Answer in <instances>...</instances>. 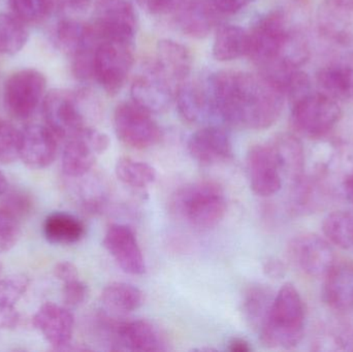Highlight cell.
<instances>
[{
	"label": "cell",
	"instance_id": "cell-27",
	"mask_svg": "<svg viewBox=\"0 0 353 352\" xmlns=\"http://www.w3.org/2000/svg\"><path fill=\"white\" fill-rule=\"evenodd\" d=\"M270 144L283 177L292 182L304 175L306 155L302 141L296 134L288 132L277 134Z\"/></svg>",
	"mask_w": 353,
	"mask_h": 352
},
{
	"label": "cell",
	"instance_id": "cell-28",
	"mask_svg": "<svg viewBox=\"0 0 353 352\" xmlns=\"http://www.w3.org/2000/svg\"><path fill=\"white\" fill-rule=\"evenodd\" d=\"M249 31L238 25L224 24L217 29L212 54L217 61L228 62L247 56Z\"/></svg>",
	"mask_w": 353,
	"mask_h": 352
},
{
	"label": "cell",
	"instance_id": "cell-30",
	"mask_svg": "<svg viewBox=\"0 0 353 352\" xmlns=\"http://www.w3.org/2000/svg\"><path fill=\"white\" fill-rule=\"evenodd\" d=\"M43 235L50 243L72 245L84 238L85 225L70 213L54 212L45 219Z\"/></svg>",
	"mask_w": 353,
	"mask_h": 352
},
{
	"label": "cell",
	"instance_id": "cell-2",
	"mask_svg": "<svg viewBox=\"0 0 353 352\" xmlns=\"http://www.w3.org/2000/svg\"><path fill=\"white\" fill-rule=\"evenodd\" d=\"M247 56L261 74L281 83L288 72L307 63L310 45L290 14L283 8H276L259 17L249 31Z\"/></svg>",
	"mask_w": 353,
	"mask_h": 352
},
{
	"label": "cell",
	"instance_id": "cell-12",
	"mask_svg": "<svg viewBox=\"0 0 353 352\" xmlns=\"http://www.w3.org/2000/svg\"><path fill=\"white\" fill-rule=\"evenodd\" d=\"M91 28L97 41L134 43L138 16L130 0H101Z\"/></svg>",
	"mask_w": 353,
	"mask_h": 352
},
{
	"label": "cell",
	"instance_id": "cell-38",
	"mask_svg": "<svg viewBox=\"0 0 353 352\" xmlns=\"http://www.w3.org/2000/svg\"><path fill=\"white\" fill-rule=\"evenodd\" d=\"M21 130L0 119V165H10L20 159Z\"/></svg>",
	"mask_w": 353,
	"mask_h": 352
},
{
	"label": "cell",
	"instance_id": "cell-40",
	"mask_svg": "<svg viewBox=\"0 0 353 352\" xmlns=\"http://www.w3.org/2000/svg\"><path fill=\"white\" fill-rule=\"evenodd\" d=\"M283 91L285 99L292 105L313 92L312 80L306 72L296 68L286 76Z\"/></svg>",
	"mask_w": 353,
	"mask_h": 352
},
{
	"label": "cell",
	"instance_id": "cell-9",
	"mask_svg": "<svg viewBox=\"0 0 353 352\" xmlns=\"http://www.w3.org/2000/svg\"><path fill=\"white\" fill-rule=\"evenodd\" d=\"M134 61L132 43L101 41L94 53V80L114 96L123 88Z\"/></svg>",
	"mask_w": 353,
	"mask_h": 352
},
{
	"label": "cell",
	"instance_id": "cell-35",
	"mask_svg": "<svg viewBox=\"0 0 353 352\" xmlns=\"http://www.w3.org/2000/svg\"><path fill=\"white\" fill-rule=\"evenodd\" d=\"M118 180L134 188H146L154 183L157 171L152 165L130 157H121L116 163Z\"/></svg>",
	"mask_w": 353,
	"mask_h": 352
},
{
	"label": "cell",
	"instance_id": "cell-41",
	"mask_svg": "<svg viewBox=\"0 0 353 352\" xmlns=\"http://www.w3.org/2000/svg\"><path fill=\"white\" fill-rule=\"evenodd\" d=\"M22 221L0 207V253L10 251L21 235Z\"/></svg>",
	"mask_w": 353,
	"mask_h": 352
},
{
	"label": "cell",
	"instance_id": "cell-1",
	"mask_svg": "<svg viewBox=\"0 0 353 352\" xmlns=\"http://www.w3.org/2000/svg\"><path fill=\"white\" fill-rule=\"evenodd\" d=\"M207 87L216 118L228 125L267 130L283 111V89L261 72L219 70L210 76Z\"/></svg>",
	"mask_w": 353,
	"mask_h": 352
},
{
	"label": "cell",
	"instance_id": "cell-37",
	"mask_svg": "<svg viewBox=\"0 0 353 352\" xmlns=\"http://www.w3.org/2000/svg\"><path fill=\"white\" fill-rule=\"evenodd\" d=\"M30 281L23 274L10 275L0 279V310H14L18 302L24 297Z\"/></svg>",
	"mask_w": 353,
	"mask_h": 352
},
{
	"label": "cell",
	"instance_id": "cell-29",
	"mask_svg": "<svg viewBox=\"0 0 353 352\" xmlns=\"http://www.w3.org/2000/svg\"><path fill=\"white\" fill-rule=\"evenodd\" d=\"M55 41L61 51L72 57L84 48L97 47L99 43L90 24L70 18L62 19L58 22Z\"/></svg>",
	"mask_w": 353,
	"mask_h": 352
},
{
	"label": "cell",
	"instance_id": "cell-47",
	"mask_svg": "<svg viewBox=\"0 0 353 352\" xmlns=\"http://www.w3.org/2000/svg\"><path fill=\"white\" fill-rule=\"evenodd\" d=\"M54 275L62 283L80 278L78 269L70 262H60L54 268Z\"/></svg>",
	"mask_w": 353,
	"mask_h": 352
},
{
	"label": "cell",
	"instance_id": "cell-49",
	"mask_svg": "<svg viewBox=\"0 0 353 352\" xmlns=\"http://www.w3.org/2000/svg\"><path fill=\"white\" fill-rule=\"evenodd\" d=\"M91 0H60V8H68L74 12H83L90 6Z\"/></svg>",
	"mask_w": 353,
	"mask_h": 352
},
{
	"label": "cell",
	"instance_id": "cell-51",
	"mask_svg": "<svg viewBox=\"0 0 353 352\" xmlns=\"http://www.w3.org/2000/svg\"><path fill=\"white\" fill-rule=\"evenodd\" d=\"M8 189V179H6V176L2 174V172L0 171V196Z\"/></svg>",
	"mask_w": 353,
	"mask_h": 352
},
{
	"label": "cell",
	"instance_id": "cell-42",
	"mask_svg": "<svg viewBox=\"0 0 353 352\" xmlns=\"http://www.w3.org/2000/svg\"><path fill=\"white\" fill-rule=\"evenodd\" d=\"M97 47L84 48L72 57V74L80 82H89L94 79V53Z\"/></svg>",
	"mask_w": 353,
	"mask_h": 352
},
{
	"label": "cell",
	"instance_id": "cell-18",
	"mask_svg": "<svg viewBox=\"0 0 353 352\" xmlns=\"http://www.w3.org/2000/svg\"><path fill=\"white\" fill-rule=\"evenodd\" d=\"M103 246L118 266L130 275H143L146 262L136 234L125 225H113L103 238Z\"/></svg>",
	"mask_w": 353,
	"mask_h": 352
},
{
	"label": "cell",
	"instance_id": "cell-45",
	"mask_svg": "<svg viewBox=\"0 0 353 352\" xmlns=\"http://www.w3.org/2000/svg\"><path fill=\"white\" fill-rule=\"evenodd\" d=\"M256 0H212L220 14H234L244 10Z\"/></svg>",
	"mask_w": 353,
	"mask_h": 352
},
{
	"label": "cell",
	"instance_id": "cell-3",
	"mask_svg": "<svg viewBox=\"0 0 353 352\" xmlns=\"http://www.w3.org/2000/svg\"><path fill=\"white\" fill-rule=\"evenodd\" d=\"M306 308L302 296L286 283L274 298L267 320L259 331L261 342L270 349H290L304 336Z\"/></svg>",
	"mask_w": 353,
	"mask_h": 352
},
{
	"label": "cell",
	"instance_id": "cell-48",
	"mask_svg": "<svg viewBox=\"0 0 353 352\" xmlns=\"http://www.w3.org/2000/svg\"><path fill=\"white\" fill-rule=\"evenodd\" d=\"M263 271L271 278H281L285 275V266L277 258H269L263 264Z\"/></svg>",
	"mask_w": 353,
	"mask_h": 352
},
{
	"label": "cell",
	"instance_id": "cell-19",
	"mask_svg": "<svg viewBox=\"0 0 353 352\" xmlns=\"http://www.w3.org/2000/svg\"><path fill=\"white\" fill-rule=\"evenodd\" d=\"M59 142L47 125L25 126L21 130L20 159L30 169H45L55 161Z\"/></svg>",
	"mask_w": 353,
	"mask_h": 352
},
{
	"label": "cell",
	"instance_id": "cell-21",
	"mask_svg": "<svg viewBox=\"0 0 353 352\" xmlns=\"http://www.w3.org/2000/svg\"><path fill=\"white\" fill-rule=\"evenodd\" d=\"M175 101L179 115L187 123L205 124L217 120L207 85L185 81L176 88Z\"/></svg>",
	"mask_w": 353,
	"mask_h": 352
},
{
	"label": "cell",
	"instance_id": "cell-50",
	"mask_svg": "<svg viewBox=\"0 0 353 352\" xmlns=\"http://www.w3.org/2000/svg\"><path fill=\"white\" fill-rule=\"evenodd\" d=\"M228 351L232 352H249L251 351V347L244 339L234 338L228 343Z\"/></svg>",
	"mask_w": 353,
	"mask_h": 352
},
{
	"label": "cell",
	"instance_id": "cell-23",
	"mask_svg": "<svg viewBox=\"0 0 353 352\" xmlns=\"http://www.w3.org/2000/svg\"><path fill=\"white\" fill-rule=\"evenodd\" d=\"M323 279V298L327 307L343 316L353 315V262H336Z\"/></svg>",
	"mask_w": 353,
	"mask_h": 352
},
{
	"label": "cell",
	"instance_id": "cell-13",
	"mask_svg": "<svg viewBox=\"0 0 353 352\" xmlns=\"http://www.w3.org/2000/svg\"><path fill=\"white\" fill-rule=\"evenodd\" d=\"M176 87L157 68L154 62L143 68L132 86V103L150 114L167 111L175 101Z\"/></svg>",
	"mask_w": 353,
	"mask_h": 352
},
{
	"label": "cell",
	"instance_id": "cell-4",
	"mask_svg": "<svg viewBox=\"0 0 353 352\" xmlns=\"http://www.w3.org/2000/svg\"><path fill=\"white\" fill-rule=\"evenodd\" d=\"M174 212L197 229H212L223 219L228 200L221 186L199 181L185 185L172 200Z\"/></svg>",
	"mask_w": 353,
	"mask_h": 352
},
{
	"label": "cell",
	"instance_id": "cell-17",
	"mask_svg": "<svg viewBox=\"0 0 353 352\" xmlns=\"http://www.w3.org/2000/svg\"><path fill=\"white\" fill-rule=\"evenodd\" d=\"M187 148L190 156L203 165L225 163L234 156L230 134L215 124H209L191 134Z\"/></svg>",
	"mask_w": 353,
	"mask_h": 352
},
{
	"label": "cell",
	"instance_id": "cell-20",
	"mask_svg": "<svg viewBox=\"0 0 353 352\" xmlns=\"http://www.w3.org/2000/svg\"><path fill=\"white\" fill-rule=\"evenodd\" d=\"M34 328L54 349H64L74 335V318L72 312L57 304L45 303L32 318Z\"/></svg>",
	"mask_w": 353,
	"mask_h": 352
},
{
	"label": "cell",
	"instance_id": "cell-24",
	"mask_svg": "<svg viewBox=\"0 0 353 352\" xmlns=\"http://www.w3.org/2000/svg\"><path fill=\"white\" fill-rule=\"evenodd\" d=\"M315 82L319 92L335 101H353V53L319 68Z\"/></svg>",
	"mask_w": 353,
	"mask_h": 352
},
{
	"label": "cell",
	"instance_id": "cell-32",
	"mask_svg": "<svg viewBox=\"0 0 353 352\" xmlns=\"http://www.w3.org/2000/svg\"><path fill=\"white\" fill-rule=\"evenodd\" d=\"M272 289L263 284H252L243 295L242 312L245 320L255 330H261L273 303Z\"/></svg>",
	"mask_w": 353,
	"mask_h": 352
},
{
	"label": "cell",
	"instance_id": "cell-46",
	"mask_svg": "<svg viewBox=\"0 0 353 352\" xmlns=\"http://www.w3.org/2000/svg\"><path fill=\"white\" fill-rule=\"evenodd\" d=\"M348 163L344 165L343 173L340 180V190L342 196L353 204V158L350 157L347 159Z\"/></svg>",
	"mask_w": 353,
	"mask_h": 352
},
{
	"label": "cell",
	"instance_id": "cell-26",
	"mask_svg": "<svg viewBox=\"0 0 353 352\" xmlns=\"http://www.w3.org/2000/svg\"><path fill=\"white\" fill-rule=\"evenodd\" d=\"M157 68L178 88L187 81L192 68V56L182 43L174 39H161L157 45Z\"/></svg>",
	"mask_w": 353,
	"mask_h": 352
},
{
	"label": "cell",
	"instance_id": "cell-36",
	"mask_svg": "<svg viewBox=\"0 0 353 352\" xmlns=\"http://www.w3.org/2000/svg\"><path fill=\"white\" fill-rule=\"evenodd\" d=\"M8 4L17 18L26 24H35L60 8V0H8Z\"/></svg>",
	"mask_w": 353,
	"mask_h": 352
},
{
	"label": "cell",
	"instance_id": "cell-8",
	"mask_svg": "<svg viewBox=\"0 0 353 352\" xmlns=\"http://www.w3.org/2000/svg\"><path fill=\"white\" fill-rule=\"evenodd\" d=\"M152 114L134 103H122L114 112L113 124L116 136L132 149L151 148L161 142L163 132Z\"/></svg>",
	"mask_w": 353,
	"mask_h": 352
},
{
	"label": "cell",
	"instance_id": "cell-5",
	"mask_svg": "<svg viewBox=\"0 0 353 352\" xmlns=\"http://www.w3.org/2000/svg\"><path fill=\"white\" fill-rule=\"evenodd\" d=\"M97 99L91 91L54 89L46 94L41 103L46 125L60 141L86 127V107H95Z\"/></svg>",
	"mask_w": 353,
	"mask_h": 352
},
{
	"label": "cell",
	"instance_id": "cell-43",
	"mask_svg": "<svg viewBox=\"0 0 353 352\" xmlns=\"http://www.w3.org/2000/svg\"><path fill=\"white\" fill-rule=\"evenodd\" d=\"M88 297V287L80 278L68 281L62 287V299L68 307H79Z\"/></svg>",
	"mask_w": 353,
	"mask_h": 352
},
{
	"label": "cell",
	"instance_id": "cell-39",
	"mask_svg": "<svg viewBox=\"0 0 353 352\" xmlns=\"http://www.w3.org/2000/svg\"><path fill=\"white\" fill-rule=\"evenodd\" d=\"M0 198V207L21 221L26 219L32 213L34 204L32 196L26 190L8 188Z\"/></svg>",
	"mask_w": 353,
	"mask_h": 352
},
{
	"label": "cell",
	"instance_id": "cell-22",
	"mask_svg": "<svg viewBox=\"0 0 353 352\" xmlns=\"http://www.w3.org/2000/svg\"><path fill=\"white\" fill-rule=\"evenodd\" d=\"M331 189V185L327 184L325 176L321 173L315 176L304 174L299 179L290 182L288 194L290 210L296 215L314 213L325 205Z\"/></svg>",
	"mask_w": 353,
	"mask_h": 352
},
{
	"label": "cell",
	"instance_id": "cell-11",
	"mask_svg": "<svg viewBox=\"0 0 353 352\" xmlns=\"http://www.w3.org/2000/svg\"><path fill=\"white\" fill-rule=\"evenodd\" d=\"M109 136L95 128L86 126L64 141L62 172L66 178L86 176L95 165L97 156L107 151Z\"/></svg>",
	"mask_w": 353,
	"mask_h": 352
},
{
	"label": "cell",
	"instance_id": "cell-6",
	"mask_svg": "<svg viewBox=\"0 0 353 352\" xmlns=\"http://www.w3.org/2000/svg\"><path fill=\"white\" fill-rule=\"evenodd\" d=\"M290 107L292 127L299 134L311 140L325 138L342 118L339 103L319 91H313Z\"/></svg>",
	"mask_w": 353,
	"mask_h": 352
},
{
	"label": "cell",
	"instance_id": "cell-31",
	"mask_svg": "<svg viewBox=\"0 0 353 352\" xmlns=\"http://www.w3.org/2000/svg\"><path fill=\"white\" fill-rule=\"evenodd\" d=\"M101 303L108 311L117 315L132 313L143 304V293L130 283L114 282L103 289Z\"/></svg>",
	"mask_w": 353,
	"mask_h": 352
},
{
	"label": "cell",
	"instance_id": "cell-33",
	"mask_svg": "<svg viewBox=\"0 0 353 352\" xmlns=\"http://www.w3.org/2000/svg\"><path fill=\"white\" fill-rule=\"evenodd\" d=\"M323 231L330 243L353 251V211H335L325 217Z\"/></svg>",
	"mask_w": 353,
	"mask_h": 352
},
{
	"label": "cell",
	"instance_id": "cell-16",
	"mask_svg": "<svg viewBox=\"0 0 353 352\" xmlns=\"http://www.w3.org/2000/svg\"><path fill=\"white\" fill-rule=\"evenodd\" d=\"M113 349L130 351H165L169 349L163 333L147 320L117 322L114 326Z\"/></svg>",
	"mask_w": 353,
	"mask_h": 352
},
{
	"label": "cell",
	"instance_id": "cell-34",
	"mask_svg": "<svg viewBox=\"0 0 353 352\" xmlns=\"http://www.w3.org/2000/svg\"><path fill=\"white\" fill-rule=\"evenodd\" d=\"M26 25L12 12L0 14V55L14 56L25 47L29 39Z\"/></svg>",
	"mask_w": 353,
	"mask_h": 352
},
{
	"label": "cell",
	"instance_id": "cell-25",
	"mask_svg": "<svg viewBox=\"0 0 353 352\" xmlns=\"http://www.w3.org/2000/svg\"><path fill=\"white\" fill-rule=\"evenodd\" d=\"M175 14L179 29L187 37L199 39L212 32L221 16L212 0H187Z\"/></svg>",
	"mask_w": 353,
	"mask_h": 352
},
{
	"label": "cell",
	"instance_id": "cell-7",
	"mask_svg": "<svg viewBox=\"0 0 353 352\" xmlns=\"http://www.w3.org/2000/svg\"><path fill=\"white\" fill-rule=\"evenodd\" d=\"M47 94V79L34 68L14 72L6 79L3 103L14 119L26 120L35 113Z\"/></svg>",
	"mask_w": 353,
	"mask_h": 352
},
{
	"label": "cell",
	"instance_id": "cell-52",
	"mask_svg": "<svg viewBox=\"0 0 353 352\" xmlns=\"http://www.w3.org/2000/svg\"><path fill=\"white\" fill-rule=\"evenodd\" d=\"M1 273H2V266H1V264H0V276H1Z\"/></svg>",
	"mask_w": 353,
	"mask_h": 352
},
{
	"label": "cell",
	"instance_id": "cell-14",
	"mask_svg": "<svg viewBox=\"0 0 353 352\" xmlns=\"http://www.w3.org/2000/svg\"><path fill=\"white\" fill-rule=\"evenodd\" d=\"M246 165L249 183L255 194L269 198L281 189L283 176L270 143L251 147Z\"/></svg>",
	"mask_w": 353,
	"mask_h": 352
},
{
	"label": "cell",
	"instance_id": "cell-10",
	"mask_svg": "<svg viewBox=\"0 0 353 352\" xmlns=\"http://www.w3.org/2000/svg\"><path fill=\"white\" fill-rule=\"evenodd\" d=\"M288 258L303 274L325 278L338 262L333 246L327 238L316 234H301L290 240Z\"/></svg>",
	"mask_w": 353,
	"mask_h": 352
},
{
	"label": "cell",
	"instance_id": "cell-44",
	"mask_svg": "<svg viewBox=\"0 0 353 352\" xmlns=\"http://www.w3.org/2000/svg\"><path fill=\"white\" fill-rule=\"evenodd\" d=\"M187 0H137L139 6L154 16L175 14Z\"/></svg>",
	"mask_w": 353,
	"mask_h": 352
},
{
	"label": "cell",
	"instance_id": "cell-15",
	"mask_svg": "<svg viewBox=\"0 0 353 352\" xmlns=\"http://www.w3.org/2000/svg\"><path fill=\"white\" fill-rule=\"evenodd\" d=\"M316 23L327 41L353 51V0H321Z\"/></svg>",
	"mask_w": 353,
	"mask_h": 352
}]
</instances>
